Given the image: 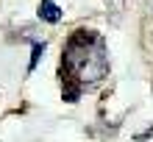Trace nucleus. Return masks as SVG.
<instances>
[{
	"label": "nucleus",
	"mask_w": 153,
	"mask_h": 142,
	"mask_svg": "<svg viewBox=\"0 0 153 142\" xmlns=\"http://www.w3.org/2000/svg\"><path fill=\"white\" fill-rule=\"evenodd\" d=\"M64 70L70 73V81H75V86L81 92L97 86L109 73L106 42L95 31L70 33L67 48H64Z\"/></svg>",
	"instance_id": "1"
},
{
	"label": "nucleus",
	"mask_w": 153,
	"mask_h": 142,
	"mask_svg": "<svg viewBox=\"0 0 153 142\" xmlns=\"http://www.w3.org/2000/svg\"><path fill=\"white\" fill-rule=\"evenodd\" d=\"M39 17L45 22H59L61 20V8L53 3V0H42L39 3Z\"/></svg>",
	"instance_id": "2"
},
{
	"label": "nucleus",
	"mask_w": 153,
	"mask_h": 142,
	"mask_svg": "<svg viewBox=\"0 0 153 142\" xmlns=\"http://www.w3.org/2000/svg\"><path fill=\"white\" fill-rule=\"evenodd\" d=\"M45 53V42H33V56H31V64H28V70H33L39 64V56Z\"/></svg>",
	"instance_id": "3"
}]
</instances>
